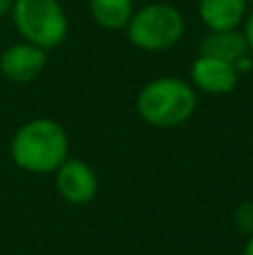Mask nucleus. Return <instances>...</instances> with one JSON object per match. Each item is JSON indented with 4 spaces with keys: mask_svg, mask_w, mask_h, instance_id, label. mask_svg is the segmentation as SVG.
Returning <instances> with one entry per match:
<instances>
[{
    "mask_svg": "<svg viewBox=\"0 0 253 255\" xmlns=\"http://www.w3.org/2000/svg\"><path fill=\"white\" fill-rule=\"evenodd\" d=\"M9 157L25 172L52 175L70 157V136L58 121L38 117L13 132Z\"/></svg>",
    "mask_w": 253,
    "mask_h": 255,
    "instance_id": "obj_1",
    "label": "nucleus"
},
{
    "mask_svg": "<svg viewBox=\"0 0 253 255\" xmlns=\"http://www.w3.org/2000/svg\"><path fill=\"white\" fill-rule=\"evenodd\" d=\"M137 115L152 128H177L197 110V92L177 76H157L137 92Z\"/></svg>",
    "mask_w": 253,
    "mask_h": 255,
    "instance_id": "obj_2",
    "label": "nucleus"
},
{
    "mask_svg": "<svg viewBox=\"0 0 253 255\" xmlns=\"http://www.w3.org/2000/svg\"><path fill=\"white\" fill-rule=\"evenodd\" d=\"M124 31L132 47L148 54H161L173 49L184 38L186 18L170 2H148L143 7H134Z\"/></svg>",
    "mask_w": 253,
    "mask_h": 255,
    "instance_id": "obj_3",
    "label": "nucleus"
},
{
    "mask_svg": "<svg viewBox=\"0 0 253 255\" xmlns=\"http://www.w3.org/2000/svg\"><path fill=\"white\" fill-rule=\"evenodd\" d=\"M9 18L20 40L45 52L61 47L70 34V18L58 0H13Z\"/></svg>",
    "mask_w": 253,
    "mask_h": 255,
    "instance_id": "obj_4",
    "label": "nucleus"
},
{
    "mask_svg": "<svg viewBox=\"0 0 253 255\" xmlns=\"http://www.w3.org/2000/svg\"><path fill=\"white\" fill-rule=\"evenodd\" d=\"M188 76H191L188 83L195 88V92L213 94V97L231 94L240 81V72L233 63L220 61V58L206 56V54H197L193 58Z\"/></svg>",
    "mask_w": 253,
    "mask_h": 255,
    "instance_id": "obj_5",
    "label": "nucleus"
},
{
    "mask_svg": "<svg viewBox=\"0 0 253 255\" xmlns=\"http://www.w3.org/2000/svg\"><path fill=\"white\" fill-rule=\"evenodd\" d=\"M56 190L67 204L72 206H85L97 197L99 179L97 172L92 170L88 161L83 159H70L67 157L61 166L56 168Z\"/></svg>",
    "mask_w": 253,
    "mask_h": 255,
    "instance_id": "obj_6",
    "label": "nucleus"
},
{
    "mask_svg": "<svg viewBox=\"0 0 253 255\" xmlns=\"http://www.w3.org/2000/svg\"><path fill=\"white\" fill-rule=\"evenodd\" d=\"M45 65H47V52L27 40H18L0 54V74L11 83H29L38 74H43Z\"/></svg>",
    "mask_w": 253,
    "mask_h": 255,
    "instance_id": "obj_7",
    "label": "nucleus"
},
{
    "mask_svg": "<svg viewBox=\"0 0 253 255\" xmlns=\"http://www.w3.org/2000/svg\"><path fill=\"white\" fill-rule=\"evenodd\" d=\"M249 13V0H197V16L206 31L240 29Z\"/></svg>",
    "mask_w": 253,
    "mask_h": 255,
    "instance_id": "obj_8",
    "label": "nucleus"
},
{
    "mask_svg": "<svg viewBox=\"0 0 253 255\" xmlns=\"http://www.w3.org/2000/svg\"><path fill=\"white\" fill-rule=\"evenodd\" d=\"M197 54H206V56H215L220 61L227 63H238L242 58L251 56L247 38L242 29H222V31H206V36L200 40Z\"/></svg>",
    "mask_w": 253,
    "mask_h": 255,
    "instance_id": "obj_9",
    "label": "nucleus"
},
{
    "mask_svg": "<svg viewBox=\"0 0 253 255\" xmlns=\"http://www.w3.org/2000/svg\"><path fill=\"white\" fill-rule=\"evenodd\" d=\"M88 11L101 29L121 31L134 13V0H90Z\"/></svg>",
    "mask_w": 253,
    "mask_h": 255,
    "instance_id": "obj_10",
    "label": "nucleus"
},
{
    "mask_svg": "<svg viewBox=\"0 0 253 255\" xmlns=\"http://www.w3.org/2000/svg\"><path fill=\"white\" fill-rule=\"evenodd\" d=\"M233 220H236L238 229H240L242 233L253 235V202H242L240 206L236 208Z\"/></svg>",
    "mask_w": 253,
    "mask_h": 255,
    "instance_id": "obj_11",
    "label": "nucleus"
},
{
    "mask_svg": "<svg viewBox=\"0 0 253 255\" xmlns=\"http://www.w3.org/2000/svg\"><path fill=\"white\" fill-rule=\"evenodd\" d=\"M242 34H245L247 45H249V54L253 56V9H249L245 22H242Z\"/></svg>",
    "mask_w": 253,
    "mask_h": 255,
    "instance_id": "obj_12",
    "label": "nucleus"
},
{
    "mask_svg": "<svg viewBox=\"0 0 253 255\" xmlns=\"http://www.w3.org/2000/svg\"><path fill=\"white\" fill-rule=\"evenodd\" d=\"M11 7H13V0H0V18L9 16V13H11Z\"/></svg>",
    "mask_w": 253,
    "mask_h": 255,
    "instance_id": "obj_13",
    "label": "nucleus"
},
{
    "mask_svg": "<svg viewBox=\"0 0 253 255\" xmlns=\"http://www.w3.org/2000/svg\"><path fill=\"white\" fill-rule=\"evenodd\" d=\"M242 255H253V235H249V240H247L245 251H242Z\"/></svg>",
    "mask_w": 253,
    "mask_h": 255,
    "instance_id": "obj_14",
    "label": "nucleus"
}]
</instances>
